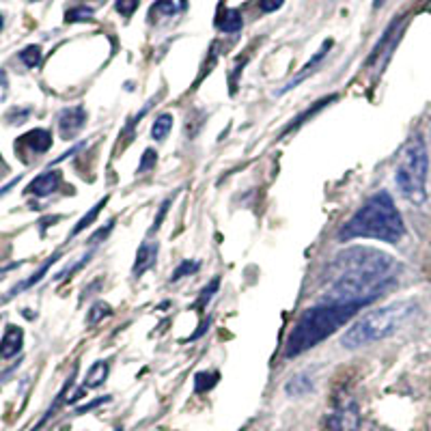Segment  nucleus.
Masks as SVG:
<instances>
[{"label":"nucleus","instance_id":"obj_1","mask_svg":"<svg viewBox=\"0 0 431 431\" xmlns=\"http://www.w3.org/2000/svg\"><path fill=\"white\" fill-rule=\"evenodd\" d=\"M406 233L404 218L399 214L397 205L388 192H375L371 199L360 210L349 218L343 229L339 231L341 242L356 237H369V239H379V242L397 244L399 239Z\"/></svg>","mask_w":431,"mask_h":431},{"label":"nucleus","instance_id":"obj_2","mask_svg":"<svg viewBox=\"0 0 431 431\" xmlns=\"http://www.w3.org/2000/svg\"><path fill=\"white\" fill-rule=\"evenodd\" d=\"M360 307L354 305H317L300 315L285 345V356L296 358L311 347L326 341L330 334L345 326Z\"/></svg>","mask_w":431,"mask_h":431},{"label":"nucleus","instance_id":"obj_3","mask_svg":"<svg viewBox=\"0 0 431 431\" xmlns=\"http://www.w3.org/2000/svg\"><path fill=\"white\" fill-rule=\"evenodd\" d=\"M417 309L419 307L414 305V302L406 300V302H393L388 307L366 313L343 334L341 345L345 349H360L379 339H386L395 330L401 328L408 319L417 313Z\"/></svg>","mask_w":431,"mask_h":431},{"label":"nucleus","instance_id":"obj_4","mask_svg":"<svg viewBox=\"0 0 431 431\" xmlns=\"http://www.w3.org/2000/svg\"><path fill=\"white\" fill-rule=\"evenodd\" d=\"M334 269L339 272V276H349L388 287L397 272V261L382 250L352 246L341 250L334 257Z\"/></svg>","mask_w":431,"mask_h":431},{"label":"nucleus","instance_id":"obj_5","mask_svg":"<svg viewBox=\"0 0 431 431\" xmlns=\"http://www.w3.org/2000/svg\"><path fill=\"white\" fill-rule=\"evenodd\" d=\"M427 173H429L427 147L423 142V136L417 134L406 142L395 168L397 188L414 205H423L427 199Z\"/></svg>","mask_w":431,"mask_h":431},{"label":"nucleus","instance_id":"obj_6","mask_svg":"<svg viewBox=\"0 0 431 431\" xmlns=\"http://www.w3.org/2000/svg\"><path fill=\"white\" fill-rule=\"evenodd\" d=\"M358 425H360V412H358L356 404H352V401L339 404L326 419L328 431H358Z\"/></svg>","mask_w":431,"mask_h":431},{"label":"nucleus","instance_id":"obj_7","mask_svg":"<svg viewBox=\"0 0 431 431\" xmlns=\"http://www.w3.org/2000/svg\"><path fill=\"white\" fill-rule=\"evenodd\" d=\"M87 123V110L82 106H76V108H65L58 113V132H60V138H74L78 132H82V127Z\"/></svg>","mask_w":431,"mask_h":431},{"label":"nucleus","instance_id":"obj_8","mask_svg":"<svg viewBox=\"0 0 431 431\" xmlns=\"http://www.w3.org/2000/svg\"><path fill=\"white\" fill-rule=\"evenodd\" d=\"M58 184H60V173L58 170H47V173L39 175V177H35L33 181L26 186L24 195H28V197H39V199L50 197L54 190L58 188Z\"/></svg>","mask_w":431,"mask_h":431},{"label":"nucleus","instance_id":"obj_9","mask_svg":"<svg viewBox=\"0 0 431 431\" xmlns=\"http://www.w3.org/2000/svg\"><path fill=\"white\" fill-rule=\"evenodd\" d=\"M24 343V330L18 326H7L3 341H0V360H9L20 354Z\"/></svg>","mask_w":431,"mask_h":431},{"label":"nucleus","instance_id":"obj_10","mask_svg":"<svg viewBox=\"0 0 431 431\" xmlns=\"http://www.w3.org/2000/svg\"><path fill=\"white\" fill-rule=\"evenodd\" d=\"M18 142L22 147H28L33 153H45L52 147V134L47 130H30Z\"/></svg>","mask_w":431,"mask_h":431},{"label":"nucleus","instance_id":"obj_11","mask_svg":"<svg viewBox=\"0 0 431 431\" xmlns=\"http://www.w3.org/2000/svg\"><path fill=\"white\" fill-rule=\"evenodd\" d=\"M157 244H142L136 252V261H134V276L145 274L149 267H153L155 257H157Z\"/></svg>","mask_w":431,"mask_h":431},{"label":"nucleus","instance_id":"obj_12","mask_svg":"<svg viewBox=\"0 0 431 431\" xmlns=\"http://www.w3.org/2000/svg\"><path fill=\"white\" fill-rule=\"evenodd\" d=\"M216 26L222 33H237V30L244 26V20L237 9H220L216 18Z\"/></svg>","mask_w":431,"mask_h":431},{"label":"nucleus","instance_id":"obj_13","mask_svg":"<svg viewBox=\"0 0 431 431\" xmlns=\"http://www.w3.org/2000/svg\"><path fill=\"white\" fill-rule=\"evenodd\" d=\"M330 47H332V39H328V41H324V45H322V50H319L309 63H307V65H305V69H302L300 71V76H296L294 80H291V82L289 85H287L283 91H278V93H287V91H289V89H294L296 85H300L302 82V80H305V78H309L311 76V71H313V67H317L319 65V63H322L324 60V56L328 54V50H330Z\"/></svg>","mask_w":431,"mask_h":431},{"label":"nucleus","instance_id":"obj_14","mask_svg":"<svg viewBox=\"0 0 431 431\" xmlns=\"http://www.w3.org/2000/svg\"><path fill=\"white\" fill-rule=\"evenodd\" d=\"M287 395L289 397H302V395H309L313 390V377L307 373V371H302L298 375H294L289 382H287V386H285Z\"/></svg>","mask_w":431,"mask_h":431},{"label":"nucleus","instance_id":"obj_15","mask_svg":"<svg viewBox=\"0 0 431 431\" xmlns=\"http://www.w3.org/2000/svg\"><path fill=\"white\" fill-rule=\"evenodd\" d=\"M58 259H60V252L52 254V257H50V259H47V261H45V263H43V265H41V267L37 269V272L33 274V276H30V278H26V280H24V283H20V285H15V287H13V289H11V294H9V296H7L5 300H11V298H13L15 294H20V291H26V289H28V287H33V285H37V283H39V280H41V278L45 276V272H47V269H50V265H52L54 261H58Z\"/></svg>","mask_w":431,"mask_h":431},{"label":"nucleus","instance_id":"obj_16","mask_svg":"<svg viewBox=\"0 0 431 431\" xmlns=\"http://www.w3.org/2000/svg\"><path fill=\"white\" fill-rule=\"evenodd\" d=\"M108 373H110L108 362H104V360L95 362L91 369H89L87 377H85V388H98V386H102L104 382H106V377H108Z\"/></svg>","mask_w":431,"mask_h":431},{"label":"nucleus","instance_id":"obj_17","mask_svg":"<svg viewBox=\"0 0 431 431\" xmlns=\"http://www.w3.org/2000/svg\"><path fill=\"white\" fill-rule=\"evenodd\" d=\"M106 203H108V197H104V199H102V201H100L98 205H95V207H93V210H89V212H87V214H85L82 218H80V220H78V225L74 227V231L69 233V237H74V235H80V233H82V231H85L87 227H91V225H93V222H95V220H98V216H100V212L104 210V205H106Z\"/></svg>","mask_w":431,"mask_h":431},{"label":"nucleus","instance_id":"obj_18","mask_svg":"<svg viewBox=\"0 0 431 431\" xmlns=\"http://www.w3.org/2000/svg\"><path fill=\"white\" fill-rule=\"evenodd\" d=\"M173 130V117L170 115H159L155 121H153V127H151V138L153 140H166L168 134Z\"/></svg>","mask_w":431,"mask_h":431},{"label":"nucleus","instance_id":"obj_19","mask_svg":"<svg viewBox=\"0 0 431 431\" xmlns=\"http://www.w3.org/2000/svg\"><path fill=\"white\" fill-rule=\"evenodd\" d=\"M220 379L218 371H199L195 375V390L197 393H207L216 386V382Z\"/></svg>","mask_w":431,"mask_h":431},{"label":"nucleus","instance_id":"obj_20","mask_svg":"<svg viewBox=\"0 0 431 431\" xmlns=\"http://www.w3.org/2000/svg\"><path fill=\"white\" fill-rule=\"evenodd\" d=\"M334 100H337V95H334V98H324L322 102H317V104H313V106H311V108L307 110V113H305V115H300V117H298L296 121H291V123H289V127H287V132H291V130H296V127H300V125H302V123H305L307 119H311V117H313L315 113H319V110H322L324 106H328L330 102H334ZM287 132H285V134H287Z\"/></svg>","mask_w":431,"mask_h":431},{"label":"nucleus","instance_id":"obj_21","mask_svg":"<svg viewBox=\"0 0 431 431\" xmlns=\"http://www.w3.org/2000/svg\"><path fill=\"white\" fill-rule=\"evenodd\" d=\"M113 315V309H110L106 302H98V305H93L91 311H89V319H87V324L89 326H95V324H100L102 319L110 317Z\"/></svg>","mask_w":431,"mask_h":431},{"label":"nucleus","instance_id":"obj_22","mask_svg":"<svg viewBox=\"0 0 431 431\" xmlns=\"http://www.w3.org/2000/svg\"><path fill=\"white\" fill-rule=\"evenodd\" d=\"M20 58H22V63L26 67H37L39 63H41V47L39 45H26L24 50L20 52Z\"/></svg>","mask_w":431,"mask_h":431},{"label":"nucleus","instance_id":"obj_23","mask_svg":"<svg viewBox=\"0 0 431 431\" xmlns=\"http://www.w3.org/2000/svg\"><path fill=\"white\" fill-rule=\"evenodd\" d=\"M199 267H201V263H199V261H184V263H181L177 269H175V272H173L170 283H177V280H181L184 276H190V274L199 272Z\"/></svg>","mask_w":431,"mask_h":431},{"label":"nucleus","instance_id":"obj_24","mask_svg":"<svg viewBox=\"0 0 431 431\" xmlns=\"http://www.w3.org/2000/svg\"><path fill=\"white\" fill-rule=\"evenodd\" d=\"M91 18H93V9H89V7H76V9L67 11L65 22L67 24H71V22H87Z\"/></svg>","mask_w":431,"mask_h":431},{"label":"nucleus","instance_id":"obj_25","mask_svg":"<svg viewBox=\"0 0 431 431\" xmlns=\"http://www.w3.org/2000/svg\"><path fill=\"white\" fill-rule=\"evenodd\" d=\"M218 287H220V278H214L210 285H207L205 287V289L199 294V302H197V309H205V305H207V302H210L212 300V296L218 291Z\"/></svg>","mask_w":431,"mask_h":431},{"label":"nucleus","instance_id":"obj_26","mask_svg":"<svg viewBox=\"0 0 431 431\" xmlns=\"http://www.w3.org/2000/svg\"><path fill=\"white\" fill-rule=\"evenodd\" d=\"M140 0H117V11L123 15V18H130V15H134V11L138 9Z\"/></svg>","mask_w":431,"mask_h":431},{"label":"nucleus","instance_id":"obj_27","mask_svg":"<svg viewBox=\"0 0 431 431\" xmlns=\"http://www.w3.org/2000/svg\"><path fill=\"white\" fill-rule=\"evenodd\" d=\"M155 159H157V153L153 149H147L145 153H142V157H140V166H138L136 173H147V170H151L155 166Z\"/></svg>","mask_w":431,"mask_h":431},{"label":"nucleus","instance_id":"obj_28","mask_svg":"<svg viewBox=\"0 0 431 431\" xmlns=\"http://www.w3.org/2000/svg\"><path fill=\"white\" fill-rule=\"evenodd\" d=\"M153 9L159 11V13H164V15H173L175 11H177V5H175L173 0H157Z\"/></svg>","mask_w":431,"mask_h":431},{"label":"nucleus","instance_id":"obj_29","mask_svg":"<svg viewBox=\"0 0 431 431\" xmlns=\"http://www.w3.org/2000/svg\"><path fill=\"white\" fill-rule=\"evenodd\" d=\"M113 227H115V220H110V222H108V225H106V227H102V229H100L98 233H95V235H93V237L89 239V242H93V244H95V242H102V239H104V237H108V235H110V231H113Z\"/></svg>","mask_w":431,"mask_h":431},{"label":"nucleus","instance_id":"obj_30","mask_svg":"<svg viewBox=\"0 0 431 431\" xmlns=\"http://www.w3.org/2000/svg\"><path fill=\"white\" fill-rule=\"evenodd\" d=\"M283 3H285V0H259V7H261V11H265V13H272V11H276V9H280Z\"/></svg>","mask_w":431,"mask_h":431},{"label":"nucleus","instance_id":"obj_31","mask_svg":"<svg viewBox=\"0 0 431 431\" xmlns=\"http://www.w3.org/2000/svg\"><path fill=\"white\" fill-rule=\"evenodd\" d=\"M168 207H170V199H166V201L162 203V207H159V214L155 216V222H153V227H151V231H149V233H155V231H157V225H159V222L164 220V216H166V210H168Z\"/></svg>","mask_w":431,"mask_h":431},{"label":"nucleus","instance_id":"obj_32","mask_svg":"<svg viewBox=\"0 0 431 431\" xmlns=\"http://www.w3.org/2000/svg\"><path fill=\"white\" fill-rule=\"evenodd\" d=\"M18 181H20V177H15V179H13V181H9V184H7L5 188H0V197H3L5 192H9V190H11V188H13L15 184H18Z\"/></svg>","mask_w":431,"mask_h":431},{"label":"nucleus","instance_id":"obj_33","mask_svg":"<svg viewBox=\"0 0 431 431\" xmlns=\"http://www.w3.org/2000/svg\"><path fill=\"white\" fill-rule=\"evenodd\" d=\"M5 26V20H3V15H0V28H3Z\"/></svg>","mask_w":431,"mask_h":431},{"label":"nucleus","instance_id":"obj_34","mask_svg":"<svg viewBox=\"0 0 431 431\" xmlns=\"http://www.w3.org/2000/svg\"><path fill=\"white\" fill-rule=\"evenodd\" d=\"M382 5V0H375V7H379Z\"/></svg>","mask_w":431,"mask_h":431},{"label":"nucleus","instance_id":"obj_35","mask_svg":"<svg viewBox=\"0 0 431 431\" xmlns=\"http://www.w3.org/2000/svg\"><path fill=\"white\" fill-rule=\"evenodd\" d=\"M429 431H431V419H429Z\"/></svg>","mask_w":431,"mask_h":431},{"label":"nucleus","instance_id":"obj_36","mask_svg":"<svg viewBox=\"0 0 431 431\" xmlns=\"http://www.w3.org/2000/svg\"><path fill=\"white\" fill-rule=\"evenodd\" d=\"M33 3H35V0H33Z\"/></svg>","mask_w":431,"mask_h":431}]
</instances>
